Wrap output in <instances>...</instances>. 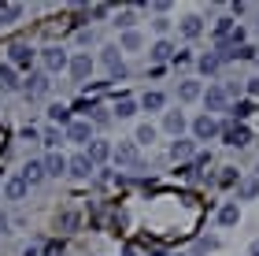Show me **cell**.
<instances>
[{
  "mask_svg": "<svg viewBox=\"0 0 259 256\" xmlns=\"http://www.w3.org/2000/svg\"><path fill=\"white\" fill-rule=\"evenodd\" d=\"M122 49H141V33H134V30H130L126 38H122Z\"/></svg>",
  "mask_w": 259,
  "mask_h": 256,
  "instance_id": "33",
  "label": "cell"
},
{
  "mask_svg": "<svg viewBox=\"0 0 259 256\" xmlns=\"http://www.w3.org/2000/svg\"><path fill=\"white\" fill-rule=\"evenodd\" d=\"M152 141H156V126H152V123H141V126H137V145H152Z\"/></svg>",
  "mask_w": 259,
  "mask_h": 256,
  "instance_id": "22",
  "label": "cell"
},
{
  "mask_svg": "<svg viewBox=\"0 0 259 256\" xmlns=\"http://www.w3.org/2000/svg\"><path fill=\"white\" fill-rule=\"evenodd\" d=\"M200 93H204V89H200V82H182V86H178V97H182V100H196Z\"/></svg>",
  "mask_w": 259,
  "mask_h": 256,
  "instance_id": "24",
  "label": "cell"
},
{
  "mask_svg": "<svg viewBox=\"0 0 259 256\" xmlns=\"http://www.w3.org/2000/svg\"><path fill=\"white\" fill-rule=\"evenodd\" d=\"M49 119H52V123L70 126V108H63V104H52V108H49Z\"/></svg>",
  "mask_w": 259,
  "mask_h": 256,
  "instance_id": "21",
  "label": "cell"
},
{
  "mask_svg": "<svg viewBox=\"0 0 259 256\" xmlns=\"http://www.w3.org/2000/svg\"><path fill=\"white\" fill-rule=\"evenodd\" d=\"M60 227H67V230L78 227V215H74V212H63V215H60Z\"/></svg>",
  "mask_w": 259,
  "mask_h": 256,
  "instance_id": "34",
  "label": "cell"
},
{
  "mask_svg": "<svg viewBox=\"0 0 259 256\" xmlns=\"http://www.w3.org/2000/svg\"><path fill=\"white\" fill-rule=\"evenodd\" d=\"M4 230H8V215L0 212V234H4Z\"/></svg>",
  "mask_w": 259,
  "mask_h": 256,
  "instance_id": "39",
  "label": "cell"
},
{
  "mask_svg": "<svg viewBox=\"0 0 259 256\" xmlns=\"http://www.w3.org/2000/svg\"><path fill=\"white\" fill-rule=\"evenodd\" d=\"M237 193L244 197V201H252V197L259 193V178H244V182L237 186Z\"/></svg>",
  "mask_w": 259,
  "mask_h": 256,
  "instance_id": "27",
  "label": "cell"
},
{
  "mask_svg": "<svg viewBox=\"0 0 259 256\" xmlns=\"http://www.w3.org/2000/svg\"><path fill=\"white\" fill-rule=\"evenodd\" d=\"M137 112V104L130 100V97H122V100H115V115H119V119H130V115Z\"/></svg>",
  "mask_w": 259,
  "mask_h": 256,
  "instance_id": "26",
  "label": "cell"
},
{
  "mask_svg": "<svg viewBox=\"0 0 259 256\" xmlns=\"http://www.w3.org/2000/svg\"><path fill=\"white\" fill-rule=\"evenodd\" d=\"M111 156H115V164H122V167H134V164H137V145L122 141L119 149H111Z\"/></svg>",
  "mask_w": 259,
  "mask_h": 256,
  "instance_id": "6",
  "label": "cell"
},
{
  "mask_svg": "<svg viewBox=\"0 0 259 256\" xmlns=\"http://www.w3.org/2000/svg\"><path fill=\"white\" fill-rule=\"evenodd\" d=\"M26 93H30V97H45V93H49V75H30Z\"/></svg>",
  "mask_w": 259,
  "mask_h": 256,
  "instance_id": "12",
  "label": "cell"
},
{
  "mask_svg": "<svg viewBox=\"0 0 259 256\" xmlns=\"http://www.w3.org/2000/svg\"><path fill=\"white\" fill-rule=\"evenodd\" d=\"M22 15V4H8V8H0V26H8V22H15Z\"/></svg>",
  "mask_w": 259,
  "mask_h": 256,
  "instance_id": "25",
  "label": "cell"
},
{
  "mask_svg": "<svg viewBox=\"0 0 259 256\" xmlns=\"http://www.w3.org/2000/svg\"><path fill=\"white\" fill-rule=\"evenodd\" d=\"M255 174H259V164H255Z\"/></svg>",
  "mask_w": 259,
  "mask_h": 256,
  "instance_id": "41",
  "label": "cell"
},
{
  "mask_svg": "<svg viewBox=\"0 0 259 256\" xmlns=\"http://www.w3.org/2000/svg\"><path fill=\"white\" fill-rule=\"evenodd\" d=\"M237 219H241L237 204H222V208H219V223H222V227H233Z\"/></svg>",
  "mask_w": 259,
  "mask_h": 256,
  "instance_id": "19",
  "label": "cell"
},
{
  "mask_svg": "<svg viewBox=\"0 0 259 256\" xmlns=\"http://www.w3.org/2000/svg\"><path fill=\"white\" fill-rule=\"evenodd\" d=\"M19 178L26 182V186H37V182L45 178V164H41V160H30V164L22 167V174H19Z\"/></svg>",
  "mask_w": 259,
  "mask_h": 256,
  "instance_id": "9",
  "label": "cell"
},
{
  "mask_svg": "<svg viewBox=\"0 0 259 256\" xmlns=\"http://www.w3.org/2000/svg\"><path fill=\"white\" fill-rule=\"evenodd\" d=\"M193 134H196V141H211V137L219 134V123L211 119V115H200V119L193 123Z\"/></svg>",
  "mask_w": 259,
  "mask_h": 256,
  "instance_id": "2",
  "label": "cell"
},
{
  "mask_svg": "<svg viewBox=\"0 0 259 256\" xmlns=\"http://www.w3.org/2000/svg\"><path fill=\"white\" fill-rule=\"evenodd\" d=\"M252 256H259V241H255V245H252Z\"/></svg>",
  "mask_w": 259,
  "mask_h": 256,
  "instance_id": "40",
  "label": "cell"
},
{
  "mask_svg": "<svg viewBox=\"0 0 259 256\" xmlns=\"http://www.w3.org/2000/svg\"><path fill=\"white\" fill-rule=\"evenodd\" d=\"M248 93H252V97H259V78H248Z\"/></svg>",
  "mask_w": 259,
  "mask_h": 256,
  "instance_id": "38",
  "label": "cell"
},
{
  "mask_svg": "<svg viewBox=\"0 0 259 256\" xmlns=\"http://www.w3.org/2000/svg\"><path fill=\"white\" fill-rule=\"evenodd\" d=\"M248 141H252L248 126H230V130H226V145H233V149H244Z\"/></svg>",
  "mask_w": 259,
  "mask_h": 256,
  "instance_id": "10",
  "label": "cell"
},
{
  "mask_svg": "<svg viewBox=\"0 0 259 256\" xmlns=\"http://www.w3.org/2000/svg\"><path fill=\"white\" fill-rule=\"evenodd\" d=\"M163 126H167V130H170L174 137H178V134L185 130V115H182V112H167V119H163Z\"/></svg>",
  "mask_w": 259,
  "mask_h": 256,
  "instance_id": "18",
  "label": "cell"
},
{
  "mask_svg": "<svg viewBox=\"0 0 259 256\" xmlns=\"http://www.w3.org/2000/svg\"><path fill=\"white\" fill-rule=\"evenodd\" d=\"M152 26H156L159 33H167V30H170V19H156V22H152Z\"/></svg>",
  "mask_w": 259,
  "mask_h": 256,
  "instance_id": "37",
  "label": "cell"
},
{
  "mask_svg": "<svg viewBox=\"0 0 259 256\" xmlns=\"http://www.w3.org/2000/svg\"><path fill=\"white\" fill-rule=\"evenodd\" d=\"M108 156H111L108 141H89V160H93V164H100V160H108Z\"/></svg>",
  "mask_w": 259,
  "mask_h": 256,
  "instance_id": "17",
  "label": "cell"
},
{
  "mask_svg": "<svg viewBox=\"0 0 259 256\" xmlns=\"http://www.w3.org/2000/svg\"><path fill=\"white\" fill-rule=\"evenodd\" d=\"M67 137H70L74 145H89V141H93V130H89V123H70V126H67Z\"/></svg>",
  "mask_w": 259,
  "mask_h": 256,
  "instance_id": "8",
  "label": "cell"
},
{
  "mask_svg": "<svg viewBox=\"0 0 259 256\" xmlns=\"http://www.w3.org/2000/svg\"><path fill=\"white\" fill-rule=\"evenodd\" d=\"M163 104H167V97H163V93H156V89H152V93H145V97H141V108H145V112H159Z\"/></svg>",
  "mask_w": 259,
  "mask_h": 256,
  "instance_id": "15",
  "label": "cell"
},
{
  "mask_svg": "<svg viewBox=\"0 0 259 256\" xmlns=\"http://www.w3.org/2000/svg\"><path fill=\"white\" fill-rule=\"evenodd\" d=\"M67 71L74 75V78H89V71H93V60H89V52H78L74 60L67 63Z\"/></svg>",
  "mask_w": 259,
  "mask_h": 256,
  "instance_id": "7",
  "label": "cell"
},
{
  "mask_svg": "<svg viewBox=\"0 0 259 256\" xmlns=\"http://www.w3.org/2000/svg\"><path fill=\"white\" fill-rule=\"evenodd\" d=\"M45 145H49V149L60 145V130H45Z\"/></svg>",
  "mask_w": 259,
  "mask_h": 256,
  "instance_id": "36",
  "label": "cell"
},
{
  "mask_svg": "<svg viewBox=\"0 0 259 256\" xmlns=\"http://www.w3.org/2000/svg\"><path fill=\"white\" fill-rule=\"evenodd\" d=\"M226 89H222V86H211L207 93H204V104H207V112H222V108H226Z\"/></svg>",
  "mask_w": 259,
  "mask_h": 256,
  "instance_id": "5",
  "label": "cell"
},
{
  "mask_svg": "<svg viewBox=\"0 0 259 256\" xmlns=\"http://www.w3.org/2000/svg\"><path fill=\"white\" fill-rule=\"evenodd\" d=\"M67 174H74V178H89V174H93V160L85 153L74 156V160H67Z\"/></svg>",
  "mask_w": 259,
  "mask_h": 256,
  "instance_id": "4",
  "label": "cell"
},
{
  "mask_svg": "<svg viewBox=\"0 0 259 256\" xmlns=\"http://www.w3.org/2000/svg\"><path fill=\"white\" fill-rule=\"evenodd\" d=\"M252 112H255V104H252V100H241L237 108H233V115H237V119H248Z\"/></svg>",
  "mask_w": 259,
  "mask_h": 256,
  "instance_id": "31",
  "label": "cell"
},
{
  "mask_svg": "<svg viewBox=\"0 0 259 256\" xmlns=\"http://www.w3.org/2000/svg\"><path fill=\"white\" fill-rule=\"evenodd\" d=\"M148 56H152V60H170V56H174V49H170V41H156Z\"/></svg>",
  "mask_w": 259,
  "mask_h": 256,
  "instance_id": "23",
  "label": "cell"
},
{
  "mask_svg": "<svg viewBox=\"0 0 259 256\" xmlns=\"http://www.w3.org/2000/svg\"><path fill=\"white\" fill-rule=\"evenodd\" d=\"M200 71H204V75H215L219 71V63H222V56H200Z\"/></svg>",
  "mask_w": 259,
  "mask_h": 256,
  "instance_id": "28",
  "label": "cell"
},
{
  "mask_svg": "<svg viewBox=\"0 0 259 256\" xmlns=\"http://www.w3.org/2000/svg\"><path fill=\"white\" fill-rule=\"evenodd\" d=\"M41 63H45V71H49V75H60V71H67V52L63 49H45L41 52Z\"/></svg>",
  "mask_w": 259,
  "mask_h": 256,
  "instance_id": "1",
  "label": "cell"
},
{
  "mask_svg": "<svg viewBox=\"0 0 259 256\" xmlns=\"http://www.w3.org/2000/svg\"><path fill=\"white\" fill-rule=\"evenodd\" d=\"M26 190H30V186L22 182V178H11V182L4 186V197H8V201H22V197H26Z\"/></svg>",
  "mask_w": 259,
  "mask_h": 256,
  "instance_id": "14",
  "label": "cell"
},
{
  "mask_svg": "<svg viewBox=\"0 0 259 256\" xmlns=\"http://www.w3.org/2000/svg\"><path fill=\"white\" fill-rule=\"evenodd\" d=\"M115 26L130 30V26H134V11H122V15H115Z\"/></svg>",
  "mask_w": 259,
  "mask_h": 256,
  "instance_id": "32",
  "label": "cell"
},
{
  "mask_svg": "<svg viewBox=\"0 0 259 256\" xmlns=\"http://www.w3.org/2000/svg\"><path fill=\"white\" fill-rule=\"evenodd\" d=\"M230 33H233V19H219V26H215V38H219V41H226Z\"/></svg>",
  "mask_w": 259,
  "mask_h": 256,
  "instance_id": "29",
  "label": "cell"
},
{
  "mask_svg": "<svg viewBox=\"0 0 259 256\" xmlns=\"http://www.w3.org/2000/svg\"><path fill=\"white\" fill-rule=\"evenodd\" d=\"M45 174H52V178H60V174H67V160L60 153H52L49 160H45Z\"/></svg>",
  "mask_w": 259,
  "mask_h": 256,
  "instance_id": "13",
  "label": "cell"
},
{
  "mask_svg": "<svg viewBox=\"0 0 259 256\" xmlns=\"http://www.w3.org/2000/svg\"><path fill=\"white\" fill-rule=\"evenodd\" d=\"M0 86H4V89H15V71H11V67H0Z\"/></svg>",
  "mask_w": 259,
  "mask_h": 256,
  "instance_id": "30",
  "label": "cell"
},
{
  "mask_svg": "<svg viewBox=\"0 0 259 256\" xmlns=\"http://www.w3.org/2000/svg\"><path fill=\"white\" fill-rule=\"evenodd\" d=\"M104 63H108L111 78H126V63H122V56H119V49H115V45H108V49H104Z\"/></svg>",
  "mask_w": 259,
  "mask_h": 256,
  "instance_id": "3",
  "label": "cell"
},
{
  "mask_svg": "<svg viewBox=\"0 0 259 256\" xmlns=\"http://www.w3.org/2000/svg\"><path fill=\"white\" fill-rule=\"evenodd\" d=\"M11 63L15 67H30L33 63V49L30 45H11Z\"/></svg>",
  "mask_w": 259,
  "mask_h": 256,
  "instance_id": "11",
  "label": "cell"
},
{
  "mask_svg": "<svg viewBox=\"0 0 259 256\" xmlns=\"http://www.w3.org/2000/svg\"><path fill=\"white\" fill-rule=\"evenodd\" d=\"M74 112H97V100H85V97H81V100L74 104Z\"/></svg>",
  "mask_w": 259,
  "mask_h": 256,
  "instance_id": "35",
  "label": "cell"
},
{
  "mask_svg": "<svg viewBox=\"0 0 259 256\" xmlns=\"http://www.w3.org/2000/svg\"><path fill=\"white\" fill-rule=\"evenodd\" d=\"M193 149H196L193 141H182V137H178V141L170 145V156H174V160H189V156H193Z\"/></svg>",
  "mask_w": 259,
  "mask_h": 256,
  "instance_id": "20",
  "label": "cell"
},
{
  "mask_svg": "<svg viewBox=\"0 0 259 256\" xmlns=\"http://www.w3.org/2000/svg\"><path fill=\"white\" fill-rule=\"evenodd\" d=\"M182 33L185 38H200V33H204V19H196V15L182 19Z\"/></svg>",
  "mask_w": 259,
  "mask_h": 256,
  "instance_id": "16",
  "label": "cell"
}]
</instances>
